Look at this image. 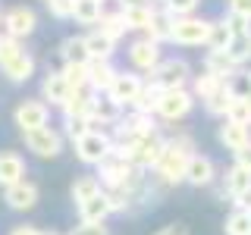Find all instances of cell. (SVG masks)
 <instances>
[{
    "instance_id": "cell-1",
    "label": "cell",
    "mask_w": 251,
    "mask_h": 235,
    "mask_svg": "<svg viewBox=\"0 0 251 235\" xmlns=\"http://www.w3.org/2000/svg\"><path fill=\"white\" fill-rule=\"evenodd\" d=\"M188 157H192V141L185 135L182 138H173L163 144L160 160L154 163V172L163 185H179L185 182V166H188Z\"/></svg>"
},
{
    "instance_id": "cell-2",
    "label": "cell",
    "mask_w": 251,
    "mask_h": 235,
    "mask_svg": "<svg viewBox=\"0 0 251 235\" xmlns=\"http://www.w3.org/2000/svg\"><path fill=\"white\" fill-rule=\"evenodd\" d=\"M75 144V154H78V160L82 163H88V166H98L104 157L113 151V138L104 135V132H98V129H91V132H85L82 138H75L73 141Z\"/></svg>"
},
{
    "instance_id": "cell-3",
    "label": "cell",
    "mask_w": 251,
    "mask_h": 235,
    "mask_svg": "<svg viewBox=\"0 0 251 235\" xmlns=\"http://www.w3.org/2000/svg\"><path fill=\"white\" fill-rule=\"evenodd\" d=\"M163 144H167V141L157 135V132H148V135H141L135 144L126 151V157H129L138 169H154V163L160 160V154H163Z\"/></svg>"
},
{
    "instance_id": "cell-4",
    "label": "cell",
    "mask_w": 251,
    "mask_h": 235,
    "mask_svg": "<svg viewBox=\"0 0 251 235\" xmlns=\"http://www.w3.org/2000/svg\"><path fill=\"white\" fill-rule=\"evenodd\" d=\"M207 31H210V22L195 19V16H176V22H173V41L182 44V47H198V44H207Z\"/></svg>"
},
{
    "instance_id": "cell-5",
    "label": "cell",
    "mask_w": 251,
    "mask_h": 235,
    "mask_svg": "<svg viewBox=\"0 0 251 235\" xmlns=\"http://www.w3.org/2000/svg\"><path fill=\"white\" fill-rule=\"evenodd\" d=\"M22 138H25V147L31 154H38V157H57L63 151V138H60V132L57 129H50V125H41V129H28V132H22Z\"/></svg>"
},
{
    "instance_id": "cell-6",
    "label": "cell",
    "mask_w": 251,
    "mask_h": 235,
    "mask_svg": "<svg viewBox=\"0 0 251 235\" xmlns=\"http://www.w3.org/2000/svg\"><path fill=\"white\" fill-rule=\"evenodd\" d=\"M192 78V69H188V63L185 60H160V66L151 72V82H157L163 91H170V88H185V82Z\"/></svg>"
},
{
    "instance_id": "cell-7",
    "label": "cell",
    "mask_w": 251,
    "mask_h": 235,
    "mask_svg": "<svg viewBox=\"0 0 251 235\" xmlns=\"http://www.w3.org/2000/svg\"><path fill=\"white\" fill-rule=\"evenodd\" d=\"M192 104H195V94H192V91H185V88H170V91H163L160 104H157V113H160L163 119L176 122V119H182V116H188Z\"/></svg>"
},
{
    "instance_id": "cell-8",
    "label": "cell",
    "mask_w": 251,
    "mask_h": 235,
    "mask_svg": "<svg viewBox=\"0 0 251 235\" xmlns=\"http://www.w3.org/2000/svg\"><path fill=\"white\" fill-rule=\"evenodd\" d=\"M47 116H50V110H47L44 100H22V104L16 107L13 119H16V125H19L22 132H28V129L47 125Z\"/></svg>"
},
{
    "instance_id": "cell-9",
    "label": "cell",
    "mask_w": 251,
    "mask_h": 235,
    "mask_svg": "<svg viewBox=\"0 0 251 235\" xmlns=\"http://www.w3.org/2000/svg\"><path fill=\"white\" fill-rule=\"evenodd\" d=\"M129 60L141 72H154L160 66V44L151 41V38H141V41H135L129 47Z\"/></svg>"
},
{
    "instance_id": "cell-10",
    "label": "cell",
    "mask_w": 251,
    "mask_h": 235,
    "mask_svg": "<svg viewBox=\"0 0 251 235\" xmlns=\"http://www.w3.org/2000/svg\"><path fill=\"white\" fill-rule=\"evenodd\" d=\"M214 179H217V166H214L210 157H204V154H192V157H188V166H185V182L188 185L204 188V185L214 182Z\"/></svg>"
},
{
    "instance_id": "cell-11",
    "label": "cell",
    "mask_w": 251,
    "mask_h": 235,
    "mask_svg": "<svg viewBox=\"0 0 251 235\" xmlns=\"http://www.w3.org/2000/svg\"><path fill=\"white\" fill-rule=\"evenodd\" d=\"M3 25H6V35L10 38H25V35L35 31L38 16H35V10H28V6H13V10L3 16Z\"/></svg>"
},
{
    "instance_id": "cell-12",
    "label": "cell",
    "mask_w": 251,
    "mask_h": 235,
    "mask_svg": "<svg viewBox=\"0 0 251 235\" xmlns=\"http://www.w3.org/2000/svg\"><path fill=\"white\" fill-rule=\"evenodd\" d=\"M120 119V104H116L113 97H110L107 91H100V94H94L91 97V110H88V122H91V129L94 125H110V122H116Z\"/></svg>"
},
{
    "instance_id": "cell-13",
    "label": "cell",
    "mask_w": 251,
    "mask_h": 235,
    "mask_svg": "<svg viewBox=\"0 0 251 235\" xmlns=\"http://www.w3.org/2000/svg\"><path fill=\"white\" fill-rule=\"evenodd\" d=\"M141 85H145V82H141L135 72H116V78H113V85H110V91H107V94H110V97H113L120 107H123V104H129V107H132V100L138 97Z\"/></svg>"
},
{
    "instance_id": "cell-14",
    "label": "cell",
    "mask_w": 251,
    "mask_h": 235,
    "mask_svg": "<svg viewBox=\"0 0 251 235\" xmlns=\"http://www.w3.org/2000/svg\"><path fill=\"white\" fill-rule=\"evenodd\" d=\"M3 201L10 204L13 210H31L38 204V185L28 182V179H19L16 185H6Z\"/></svg>"
},
{
    "instance_id": "cell-15",
    "label": "cell",
    "mask_w": 251,
    "mask_h": 235,
    "mask_svg": "<svg viewBox=\"0 0 251 235\" xmlns=\"http://www.w3.org/2000/svg\"><path fill=\"white\" fill-rule=\"evenodd\" d=\"M110 213H113V210H110L107 191H100V194H94V198L78 204V216H82V223H107Z\"/></svg>"
},
{
    "instance_id": "cell-16",
    "label": "cell",
    "mask_w": 251,
    "mask_h": 235,
    "mask_svg": "<svg viewBox=\"0 0 251 235\" xmlns=\"http://www.w3.org/2000/svg\"><path fill=\"white\" fill-rule=\"evenodd\" d=\"M19 179H25V160L16 151H3L0 154V185H16Z\"/></svg>"
},
{
    "instance_id": "cell-17",
    "label": "cell",
    "mask_w": 251,
    "mask_h": 235,
    "mask_svg": "<svg viewBox=\"0 0 251 235\" xmlns=\"http://www.w3.org/2000/svg\"><path fill=\"white\" fill-rule=\"evenodd\" d=\"M217 138H220V144L226 147V151H242V147L251 141V135H248V129L245 125H239V122H232V119H226L223 125H220V132H217Z\"/></svg>"
},
{
    "instance_id": "cell-18",
    "label": "cell",
    "mask_w": 251,
    "mask_h": 235,
    "mask_svg": "<svg viewBox=\"0 0 251 235\" xmlns=\"http://www.w3.org/2000/svg\"><path fill=\"white\" fill-rule=\"evenodd\" d=\"M248 188H251V169L239 166V163L226 169V176H223V191L229 194L232 201H235V198H242Z\"/></svg>"
},
{
    "instance_id": "cell-19",
    "label": "cell",
    "mask_w": 251,
    "mask_h": 235,
    "mask_svg": "<svg viewBox=\"0 0 251 235\" xmlns=\"http://www.w3.org/2000/svg\"><path fill=\"white\" fill-rule=\"evenodd\" d=\"M226 57H229L235 66H245V63H251V28H239L232 31V41L229 47H226Z\"/></svg>"
},
{
    "instance_id": "cell-20",
    "label": "cell",
    "mask_w": 251,
    "mask_h": 235,
    "mask_svg": "<svg viewBox=\"0 0 251 235\" xmlns=\"http://www.w3.org/2000/svg\"><path fill=\"white\" fill-rule=\"evenodd\" d=\"M116 78V69L110 66V60H91L88 63V88L94 91H110V85H113Z\"/></svg>"
},
{
    "instance_id": "cell-21",
    "label": "cell",
    "mask_w": 251,
    "mask_h": 235,
    "mask_svg": "<svg viewBox=\"0 0 251 235\" xmlns=\"http://www.w3.org/2000/svg\"><path fill=\"white\" fill-rule=\"evenodd\" d=\"M41 94H44V100H50L53 107H63L66 97L73 94V88H69V82L63 78V72H50L44 78V85H41Z\"/></svg>"
},
{
    "instance_id": "cell-22",
    "label": "cell",
    "mask_w": 251,
    "mask_h": 235,
    "mask_svg": "<svg viewBox=\"0 0 251 235\" xmlns=\"http://www.w3.org/2000/svg\"><path fill=\"white\" fill-rule=\"evenodd\" d=\"M60 57L66 66H88L91 63V53H88V44L85 38H66L60 47Z\"/></svg>"
},
{
    "instance_id": "cell-23",
    "label": "cell",
    "mask_w": 251,
    "mask_h": 235,
    "mask_svg": "<svg viewBox=\"0 0 251 235\" xmlns=\"http://www.w3.org/2000/svg\"><path fill=\"white\" fill-rule=\"evenodd\" d=\"M173 22H176V16H173L170 10H154L151 25H148V38L157 41V44L173 41Z\"/></svg>"
},
{
    "instance_id": "cell-24",
    "label": "cell",
    "mask_w": 251,
    "mask_h": 235,
    "mask_svg": "<svg viewBox=\"0 0 251 235\" xmlns=\"http://www.w3.org/2000/svg\"><path fill=\"white\" fill-rule=\"evenodd\" d=\"M6 72V78H10V82H28L31 78V72H35V60H31V53H16V57L6 63V66H0Z\"/></svg>"
},
{
    "instance_id": "cell-25",
    "label": "cell",
    "mask_w": 251,
    "mask_h": 235,
    "mask_svg": "<svg viewBox=\"0 0 251 235\" xmlns=\"http://www.w3.org/2000/svg\"><path fill=\"white\" fill-rule=\"evenodd\" d=\"M160 97H163V88L157 82H151V85H141V91H138V97L132 100V110L135 113H157V104H160Z\"/></svg>"
},
{
    "instance_id": "cell-26",
    "label": "cell",
    "mask_w": 251,
    "mask_h": 235,
    "mask_svg": "<svg viewBox=\"0 0 251 235\" xmlns=\"http://www.w3.org/2000/svg\"><path fill=\"white\" fill-rule=\"evenodd\" d=\"M85 44H88L91 60H110L113 57V47H116L113 38H107L104 31H98V28H94L91 35H85Z\"/></svg>"
},
{
    "instance_id": "cell-27",
    "label": "cell",
    "mask_w": 251,
    "mask_h": 235,
    "mask_svg": "<svg viewBox=\"0 0 251 235\" xmlns=\"http://www.w3.org/2000/svg\"><path fill=\"white\" fill-rule=\"evenodd\" d=\"M151 16H154V10H151L148 3H141V6H123V22H126V28L148 31V25H151Z\"/></svg>"
},
{
    "instance_id": "cell-28",
    "label": "cell",
    "mask_w": 251,
    "mask_h": 235,
    "mask_svg": "<svg viewBox=\"0 0 251 235\" xmlns=\"http://www.w3.org/2000/svg\"><path fill=\"white\" fill-rule=\"evenodd\" d=\"M232 94H229V88H226V82L220 85V88L210 94V97H204V107H207V113L210 116H226L229 113V107H232Z\"/></svg>"
},
{
    "instance_id": "cell-29",
    "label": "cell",
    "mask_w": 251,
    "mask_h": 235,
    "mask_svg": "<svg viewBox=\"0 0 251 235\" xmlns=\"http://www.w3.org/2000/svg\"><path fill=\"white\" fill-rule=\"evenodd\" d=\"M91 97H94V94H88L85 88H73V94H69L66 104H63V113H66V116H88Z\"/></svg>"
},
{
    "instance_id": "cell-30",
    "label": "cell",
    "mask_w": 251,
    "mask_h": 235,
    "mask_svg": "<svg viewBox=\"0 0 251 235\" xmlns=\"http://www.w3.org/2000/svg\"><path fill=\"white\" fill-rule=\"evenodd\" d=\"M204 69H207V72H214L217 78H226V75L235 72V63L226 57V50H210L207 57H204Z\"/></svg>"
},
{
    "instance_id": "cell-31",
    "label": "cell",
    "mask_w": 251,
    "mask_h": 235,
    "mask_svg": "<svg viewBox=\"0 0 251 235\" xmlns=\"http://www.w3.org/2000/svg\"><path fill=\"white\" fill-rule=\"evenodd\" d=\"M100 13H104L100 0H75V6H73V19L82 22V25H98Z\"/></svg>"
},
{
    "instance_id": "cell-32",
    "label": "cell",
    "mask_w": 251,
    "mask_h": 235,
    "mask_svg": "<svg viewBox=\"0 0 251 235\" xmlns=\"http://www.w3.org/2000/svg\"><path fill=\"white\" fill-rule=\"evenodd\" d=\"M226 235H251V210L245 207H235L229 216H226V226H223Z\"/></svg>"
},
{
    "instance_id": "cell-33",
    "label": "cell",
    "mask_w": 251,
    "mask_h": 235,
    "mask_svg": "<svg viewBox=\"0 0 251 235\" xmlns=\"http://www.w3.org/2000/svg\"><path fill=\"white\" fill-rule=\"evenodd\" d=\"M100 191H104V185H100L98 176H82V179L73 182V201L75 204L88 201V198H94V194H100Z\"/></svg>"
},
{
    "instance_id": "cell-34",
    "label": "cell",
    "mask_w": 251,
    "mask_h": 235,
    "mask_svg": "<svg viewBox=\"0 0 251 235\" xmlns=\"http://www.w3.org/2000/svg\"><path fill=\"white\" fill-rule=\"evenodd\" d=\"M98 31H104L107 38H113V41H120V38L126 35V22H123V13H100L98 19Z\"/></svg>"
},
{
    "instance_id": "cell-35",
    "label": "cell",
    "mask_w": 251,
    "mask_h": 235,
    "mask_svg": "<svg viewBox=\"0 0 251 235\" xmlns=\"http://www.w3.org/2000/svg\"><path fill=\"white\" fill-rule=\"evenodd\" d=\"M232 41V28L226 25V19L223 22H210V31H207V47L210 50H226Z\"/></svg>"
},
{
    "instance_id": "cell-36",
    "label": "cell",
    "mask_w": 251,
    "mask_h": 235,
    "mask_svg": "<svg viewBox=\"0 0 251 235\" xmlns=\"http://www.w3.org/2000/svg\"><path fill=\"white\" fill-rule=\"evenodd\" d=\"M223 82H226V78H217L214 72H207V69H204L201 75H195V82H192V94L204 100V97H210V94H214Z\"/></svg>"
},
{
    "instance_id": "cell-37",
    "label": "cell",
    "mask_w": 251,
    "mask_h": 235,
    "mask_svg": "<svg viewBox=\"0 0 251 235\" xmlns=\"http://www.w3.org/2000/svg\"><path fill=\"white\" fill-rule=\"evenodd\" d=\"M226 88H229V94L235 100H245L251 97V72H232V75H226Z\"/></svg>"
},
{
    "instance_id": "cell-38",
    "label": "cell",
    "mask_w": 251,
    "mask_h": 235,
    "mask_svg": "<svg viewBox=\"0 0 251 235\" xmlns=\"http://www.w3.org/2000/svg\"><path fill=\"white\" fill-rule=\"evenodd\" d=\"M226 119H232V122H239V125H251V97L245 100H232V107H229V113H226Z\"/></svg>"
},
{
    "instance_id": "cell-39",
    "label": "cell",
    "mask_w": 251,
    "mask_h": 235,
    "mask_svg": "<svg viewBox=\"0 0 251 235\" xmlns=\"http://www.w3.org/2000/svg\"><path fill=\"white\" fill-rule=\"evenodd\" d=\"M63 78L69 88H88V66H63Z\"/></svg>"
},
{
    "instance_id": "cell-40",
    "label": "cell",
    "mask_w": 251,
    "mask_h": 235,
    "mask_svg": "<svg viewBox=\"0 0 251 235\" xmlns=\"http://www.w3.org/2000/svg\"><path fill=\"white\" fill-rule=\"evenodd\" d=\"M66 132H69V138H82L85 132H91V122H88V116H66Z\"/></svg>"
},
{
    "instance_id": "cell-41",
    "label": "cell",
    "mask_w": 251,
    "mask_h": 235,
    "mask_svg": "<svg viewBox=\"0 0 251 235\" xmlns=\"http://www.w3.org/2000/svg\"><path fill=\"white\" fill-rule=\"evenodd\" d=\"M16 53H22V47H19V38H0V66H6Z\"/></svg>"
},
{
    "instance_id": "cell-42",
    "label": "cell",
    "mask_w": 251,
    "mask_h": 235,
    "mask_svg": "<svg viewBox=\"0 0 251 235\" xmlns=\"http://www.w3.org/2000/svg\"><path fill=\"white\" fill-rule=\"evenodd\" d=\"M198 3L201 0H163V10H170L173 16H192Z\"/></svg>"
},
{
    "instance_id": "cell-43",
    "label": "cell",
    "mask_w": 251,
    "mask_h": 235,
    "mask_svg": "<svg viewBox=\"0 0 251 235\" xmlns=\"http://www.w3.org/2000/svg\"><path fill=\"white\" fill-rule=\"evenodd\" d=\"M73 6H75V0H47V10L57 16V19H69Z\"/></svg>"
},
{
    "instance_id": "cell-44",
    "label": "cell",
    "mask_w": 251,
    "mask_h": 235,
    "mask_svg": "<svg viewBox=\"0 0 251 235\" xmlns=\"http://www.w3.org/2000/svg\"><path fill=\"white\" fill-rule=\"evenodd\" d=\"M229 13L242 22H251V0H229Z\"/></svg>"
},
{
    "instance_id": "cell-45",
    "label": "cell",
    "mask_w": 251,
    "mask_h": 235,
    "mask_svg": "<svg viewBox=\"0 0 251 235\" xmlns=\"http://www.w3.org/2000/svg\"><path fill=\"white\" fill-rule=\"evenodd\" d=\"M69 235H110V229L104 223H82L78 229H73Z\"/></svg>"
},
{
    "instance_id": "cell-46",
    "label": "cell",
    "mask_w": 251,
    "mask_h": 235,
    "mask_svg": "<svg viewBox=\"0 0 251 235\" xmlns=\"http://www.w3.org/2000/svg\"><path fill=\"white\" fill-rule=\"evenodd\" d=\"M154 235H188V226L185 223H170V226H163V229L154 232Z\"/></svg>"
},
{
    "instance_id": "cell-47",
    "label": "cell",
    "mask_w": 251,
    "mask_h": 235,
    "mask_svg": "<svg viewBox=\"0 0 251 235\" xmlns=\"http://www.w3.org/2000/svg\"><path fill=\"white\" fill-rule=\"evenodd\" d=\"M235 163H239V166H245V169H251V141L242 147V151H235Z\"/></svg>"
},
{
    "instance_id": "cell-48",
    "label": "cell",
    "mask_w": 251,
    "mask_h": 235,
    "mask_svg": "<svg viewBox=\"0 0 251 235\" xmlns=\"http://www.w3.org/2000/svg\"><path fill=\"white\" fill-rule=\"evenodd\" d=\"M10 235H41V232H38L35 226H16V229H13Z\"/></svg>"
},
{
    "instance_id": "cell-49",
    "label": "cell",
    "mask_w": 251,
    "mask_h": 235,
    "mask_svg": "<svg viewBox=\"0 0 251 235\" xmlns=\"http://www.w3.org/2000/svg\"><path fill=\"white\" fill-rule=\"evenodd\" d=\"M235 207H245V210H251V188L245 194H242V198H235Z\"/></svg>"
},
{
    "instance_id": "cell-50",
    "label": "cell",
    "mask_w": 251,
    "mask_h": 235,
    "mask_svg": "<svg viewBox=\"0 0 251 235\" xmlns=\"http://www.w3.org/2000/svg\"><path fill=\"white\" fill-rule=\"evenodd\" d=\"M123 6H141V3H148V0H120Z\"/></svg>"
},
{
    "instance_id": "cell-51",
    "label": "cell",
    "mask_w": 251,
    "mask_h": 235,
    "mask_svg": "<svg viewBox=\"0 0 251 235\" xmlns=\"http://www.w3.org/2000/svg\"><path fill=\"white\" fill-rule=\"evenodd\" d=\"M41 235H60V232H41Z\"/></svg>"
},
{
    "instance_id": "cell-52",
    "label": "cell",
    "mask_w": 251,
    "mask_h": 235,
    "mask_svg": "<svg viewBox=\"0 0 251 235\" xmlns=\"http://www.w3.org/2000/svg\"><path fill=\"white\" fill-rule=\"evenodd\" d=\"M100 3H104V0H100Z\"/></svg>"
}]
</instances>
